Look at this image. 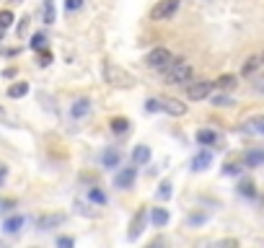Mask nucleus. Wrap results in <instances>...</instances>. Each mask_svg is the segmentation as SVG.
Listing matches in <instances>:
<instances>
[{
  "mask_svg": "<svg viewBox=\"0 0 264 248\" xmlns=\"http://www.w3.org/2000/svg\"><path fill=\"white\" fill-rule=\"evenodd\" d=\"M223 173H225V176H236V173H241V165H238V163H225Z\"/></svg>",
  "mask_w": 264,
  "mask_h": 248,
  "instance_id": "c85d7f7f",
  "label": "nucleus"
},
{
  "mask_svg": "<svg viewBox=\"0 0 264 248\" xmlns=\"http://www.w3.org/2000/svg\"><path fill=\"white\" fill-rule=\"evenodd\" d=\"M109 127H111V132H117V134H124L130 129V122L124 119V117H114L111 122H109Z\"/></svg>",
  "mask_w": 264,
  "mask_h": 248,
  "instance_id": "6ab92c4d",
  "label": "nucleus"
},
{
  "mask_svg": "<svg viewBox=\"0 0 264 248\" xmlns=\"http://www.w3.org/2000/svg\"><path fill=\"white\" fill-rule=\"evenodd\" d=\"M104 78H106V83L114 85V88H132L135 85L132 73H127L124 67L114 65V62H104Z\"/></svg>",
  "mask_w": 264,
  "mask_h": 248,
  "instance_id": "f03ea898",
  "label": "nucleus"
},
{
  "mask_svg": "<svg viewBox=\"0 0 264 248\" xmlns=\"http://www.w3.org/2000/svg\"><path fill=\"white\" fill-rule=\"evenodd\" d=\"M91 114V104H88V98H78L75 104H73V117L75 119H83Z\"/></svg>",
  "mask_w": 264,
  "mask_h": 248,
  "instance_id": "f8f14e48",
  "label": "nucleus"
},
{
  "mask_svg": "<svg viewBox=\"0 0 264 248\" xmlns=\"http://www.w3.org/2000/svg\"><path fill=\"white\" fill-rule=\"evenodd\" d=\"M163 75H166V83H171V85H187L192 81V65L187 60H174L171 57Z\"/></svg>",
  "mask_w": 264,
  "mask_h": 248,
  "instance_id": "f257e3e1",
  "label": "nucleus"
},
{
  "mask_svg": "<svg viewBox=\"0 0 264 248\" xmlns=\"http://www.w3.org/2000/svg\"><path fill=\"white\" fill-rule=\"evenodd\" d=\"M29 93V83H24V81H18V83H13L8 88V96L10 98H24Z\"/></svg>",
  "mask_w": 264,
  "mask_h": 248,
  "instance_id": "dca6fc26",
  "label": "nucleus"
},
{
  "mask_svg": "<svg viewBox=\"0 0 264 248\" xmlns=\"http://www.w3.org/2000/svg\"><path fill=\"white\" fill-rule=\"evenodd\" d=\"M212 88H215V83H210V81H197V83H187V98L189 101H202V98H208L210 93H212Z\"/></svg>",
  "mask_w": 264,
  "mask_h": 248,
  "instance_id": "20e7f679",
  "label": "nucleus"
},
{
  "mask_svg": "<svg viewBox=\"0 0 264 248\" xmlns=\"http://www.w3.org/2000/svg\"><path fill=\"white\" fill-rule=\"evenodd\" d=\"M50 62H52V54H50L47 49H42V52H39V65H42V67H47Z\"/></svg>",
  "mask_w": 264,
  "mask_h": 248,
  "instance_id": "7c9ffc66",
  "label": "nucleus"
},
{
  "mask_svg": "<svg viewBox=\"0 0 264 248\" xmlns=\"http://www.w3.org/2000/svg\"><path fill=\"white\" fill-rule=\"evenodd\" d=\"M16 207V202L13 199H5V202H0V212H8V209H13Z\"/></svg>",
  "mask_w": 264,
  "mask_h": 248,
  "instance_id": "72a5a7b5",
  "label": "nucleus"
},
{
  "mask_svg": "<svg viewBox=\"0 0 264 248\" xmlns=\"http://www.w3.org/2000/svg\"><path fill=\"white\" fill-rule=\"evenodd\" d=\"M57 246H65V248H70V246H73V238H57Z\"/></svg>",
  "mask_w": 264,
  "mask_h": 248,
  "instance_id": "c9c22d12",
  "label": "nucleus"
},
{
  "mask_svg": "<svg viewBox=\"0 0 264 248\" xmlns=\"http://www.w3.org/2000/svg\"><path fill=\"white\" fill-rule=\"evenodd\" d=\"M238 191H241V194H244V197H257V189H254V181H241L238 184Z\"/></svg>",
  "mask_w": 264,
  "mask_h": 248,
  "instance_id": "5701e85b",
  "label": "nucleus"
},
{
  "mask_svg": "<svg viewBox=\"0 0 264 248\" xmlns=\"http://www.w3.org/2000/svg\"><path fill=\"white\" fill-rule=\"evenodd\" d=\"M31 49H37V52L47 49V37H44V34H34V39H31Z\"/></svg>",
  "mask_w": 264,
  "mask_h": 248,
  "instance_id": "b1692460",
  "label": "nucleus"
},
{
  "mask_svg": "<svg viewBox=\"0 0 264 248\" xmlns=\"http://www.w3.org/2000/svg\"><path fill=\"white\" fill-rule=\"evenodd\" d=\"M88 199H91V202H96V205H101V207L106 205V194H104L101 189H96V186H91V191H88Z\"/></svg>",
  "mask_w": 264,
  "mask_h": 248,
  "instance_id": "4be33fe9",
  "label": "nucleus"
},
{
  "mask_svg": "<svg viewBox=\"0 0 264 248\" xmlns=\"http://www.w3.org/2000/svg\"><path fill=\"white\" fill-rule=\"evenodd\" d=\"M171 57H174V54H171L166 47H156V49L148 52L145 65H148V67H153V70H166L168 62H171Z\"/></svg>",
  "mask_w": 264,
  "mask_h": 248,
  "instance_id": "7ed1b4c3",
  "label": "nucleus"
},
{
  "mask_svg": "<svg viewBox=\"0 0 264 248\" xmlns=\"http://www.w3.org/2000/svg\"><path fill=\"white\" fill-rule=\"evenodd\" d=\"M0 117H3V109H0Z\"/></svg>",
  "mask_w": 264,
  "mask_h": 248,
  "instance_id": "a19ab883",
  "label": "nucleus"
},
{
  "mask_svg": "<svg viewBox=\"0 0 264 248\" xmlns=\"http://www.w3.org/2000/svg\"><path fill=\"white\" fill-rule=\"evenodd\" d=\"M158 199H171V184H168V181L160 184V189H158Z\"/></svg>",
  "mask_w": 264,
  "mask_h": 248,
  "instance_id": "cd10ccee",
  "label": "nucleus"
},
{
  "mask_svg": "<svg viewBox=\"0 0 264 248\" xmlns=\"http://www.w3.org/2000/svg\"><path fill=\"white\" fill-rule=\"evenodd\" d=\"M10 24H13V13H10V10H0V26L8 29Z\"/></svg>",
  "mask_w": 264,
  "mask_h": 248,
  "instance_id": "a878e982",
  "label": "nucleus"
},
{
  "mask_svg": "<svg viewBox=\"0 0 264 248\" xmlns=\"http://www.w3.org/2000/svg\"><path fill=\"white\" fill-rule=\"evenodd\" d=\"M259 65H262V57H249L244 62V70H241V73H244V75H254Z\"/></svg>",
  "mask_w": 264,
  "mask_h": 248,
  "instance_id": "412c9836",
  "label": "nucleus"
},
{
  "mask_svg": "<svg viewBox=\"0 0 264 248\" xmlns=\"http://www.w3.org/2000/svg\"><path fill=\"white\" fill-rule=\"evenodd\" d=\"M44 24H54V3L44 0Z\"/></svg>",
  "mask_w": 264,
  "mask_h": 248,
  "instance_id": "393cba45",
  "label": "nucleus"
},
{
  "mask_svg": "<svg viewBox=\"0 0 264 248\" xmlns=\"http://www.w3.org/2000/svg\"><path fill=\"white\" fill-rule=\"evenodd\" d=\"M5 176H8V165H5V163H0V181H3Z\"/></svg>",
  "mask_w": 264,
  "mask_h": 248,
  "instance_id": "e433bc0d",
  "label": "nucleus"
},
{
  "mask_svg": "<svg viewBox=\"0 0 264 248\" xmlns=\"http://www.w3.org/2000/svg\"><path fill=\"white\" fill-rule=\"evenodd\" d=\"M104 168H114V165H119V150L117 148H106L104 150Z\"/></svg>",
  "mask_w": 264,
  "mask_h": 248,
  "instance_id": "2eb2a0df",
  "label": "nucleus"
},
{
  "mask_svg": "<svg viewBox=\"0 0 264 248\" xmlns=\"http://www.w3.org/2000/svg\"><path fill=\"white\" fill-rule=\"evenodd\" d=\"M254 91L264 93V73H259V75L254 78Z\"/></svg>",
  "mask_w": 264,
  "mask_h": 248,
  "instance_id": "2f4dec72",
  "label": "nucleus"
},
{
  "mask_svg": "<svg viewBox=\"0 0 264 248\" xmlns=\"http://www.w3.org/2000/svg\"><path fill=\"white\" fill-rule=\"evenodd\" d=\"M212 104H215V106H231L233 101H231V96H215Z\"/></svg>",
  "mask_w": 264,
  "mask_h": 248,
  "instance_id": "c756f323",
  "label": "nucleus"
},
{
  "mask_svg": "<svg viewBox=\"0 0 264 248\" xmlns=\"http://www.w3.org/2000/svg\"><path fill=\"white\" fill-rule=\"evenodd\" d=\"M189 220H192V222H202V220H205V215H192Z\"/></svg>",
  "mask_w": 264,
  "mask_h": 248,
  "instance_id": "58836bf2",
  "label": "nucleus"
},
{
  "mask_svg": "<svg viewBox=\"0 0 264 248\" xmlns=\"http://www.w3.org/2000/svg\"><path fill=\"white\" fill-rule=\"evenodd\" d=\"M65 8L67 10H78V8H83V0H65Z\"/></svg>",
  "mask_w": 264,
  "mask_h": 248,
  "instance_id": "473e14b6",
  "label": "nucleus"
},
{
  "mask_svg": "<svg viewBox=\"0 0 264 248\" xmlns=\"http://www.w3.org/2000/svg\"><path fill=\"white\" fill-rule=\"evenodd\" d=\"M26 31H29V16H24V18H21V24L16 26V34H18V39H21V37H26Z\"/></svg>",
  "mask_w": 264,
  "mask_h": 248,
  "instance_id": "bb28decb",
  "label": "nucleus"
},
{
  "mask_svg": "<svg viewBox=\"0 0 264 248\" xmlns=\"http://www.w3.org/2000/svg\"><path fill=\"white\" fill-rule=\"evenodd\" d=\"M179 10V0H158L156 3V8L151 10V18L153 21H166V18H171Z\"/></svg>",
  "mask_w": 264,
  "mask_h": 248,
  "instance_id": "39448f33",
  "label": "nucleus"
},
{
  "mask_svg": "<svg viewBox=\"0 0 264 248\" xmlns=\"http://www.w3.org/2000/svg\"><path fill=\"white\" fill-rule=\"evenodd\" d=\"M151 220H153L156 228H163V225L168 222V212H166L163 207H156V209L151 212Z\"/></svg>",
  "mask_w": 264,
  "mask_h": 248,
  "instance_id": "f3484780",
  "label": "nucleus"
},
{
  "mask_svg": "<svg viewBox=\"0 0 264 248\" xmlns=\"http://www.w3.org/2000/svg\"><path fill=\"white\" fill-rule=\"evenodd\" d=\"M132 161H135V165H145L151 161V148H148V145H137L135 153H132Z\"/></svg>",
  "mask_w": 264,
  "mask_h": 248,
  "instance_id": "9b49d317",
  "label": "nucleus"
},
{
  "mask_svg": "<svg viewBox=\"0 0 264 248\" xmlns=\"http://www.w3.org/2000/svg\"><path fill=\"white\" fill-rule=\"evenodd\" d=\"M62 222H65L62 212H52V215H42L37 220V228L39 230H52V228H57V225H62Z\"/></svg>",
  "mask_w": 264,
  "mask_h": 248,
  "instance_id": "6e6552de",
  "label": "nucleus"
},
{
  "mask_svg": "<svg viewBox=\"0 0 264 248\" xmlns=\"http://www.w3.org/2000/svg\"><path fill=\"white\" fill-rule=\"evenodd\" d=\"M3 37H5V29H3V26H0V41H3Z\"/></svg>",
  "mask_w": 264,
  "mask_h": 248,
  "instance_id": "ea45409f",
  "label": "nucleus"
},
{
  "mask_svg": "<svg viewBox=\"0 0 264 248\" xmlns=\"http://www.w3.org/2000/svg\"><path fill=\"white\" fill-rule=\"evenodd\" d=\"M254 129H257V132H262V134H264V119H259V122H257V127H254Z\"/></svg>",
  "mask_w": 264,
  "mask_h": 248,
  "instance_id": "4c0bfd02",
  "label": "nucleus"
},
{
  "mask_svg": "<svg viewBox=\"0 0 264 248\" xmlns=\"http://www.w3.org/2000/svg\"><path fill=\"white\" fill-rule=\"evenodd\" d=\"M236 83H238L236 75H220V78L215 81V88H220V91H233Z\"/></svg>",
  "mask_w": 264,
  "mask_h": 248,
  "instance_id": "4468645a",
  "label": "nucleus"
},
{
  "mask_svg": "<svg viewBox=\"0 0 264 248\" xmlns=\"http://www.w3.org/2000/svg\"><path fill=\"white\" fill-rule=\"evenodd\" d=\"M135 176H137L135 168H124V171H119L117 178H114V186L117 189H130L135 184Z\"/></svg>",
  "mask_w": 264,
  "mask_h": 248,
  "instance_id": "1a4fd4ad",
  "label": "nucleus"
},
{
  "mask_svg": "<svg viewBox=\"0 0 264 248\" xmlns=\"http://www.w3.org/2000/svg\"><path fill=\"white\" fill-rule=\"evenodd\" d=\"M160 111H166V114H171V117H184L187 104H181L179 98H163L160 101Z\"/></svg>",
  "mask_w": 264,
  "mask_h": 248,
  "instance_id": "0eeeda50",
  "label": "nucleus"
},
{
  "mask_svg": "<svg viewBox=\"0 0 264 248\" xmlns=\"http://www.w3.org/2000/svg\"><path fill=\"white\" fill-rule=\"evenodd\" d=\"M212 163V153L210 150H202V153H197L194 155V161H192V171H205Z\"/></svg>",
  "mask_w": 264,
  "mask_h": 248,
  "instance_id": "9d476101",
  "label": "nucleus"
},
{
  "mask_svg": "<svg viewBox=\"0 0 264 248\" xmlns=\"http://www.w3.org/2000/svg\"><path fill=\"white\" fill-rule=\"evenodd\" d=\"M3 228H5V233H18L21 228H24V217H21V215L8 217V220L3 222Z\"/></svg>",
  "mask_w": 264,
  "mask_h": 248,
  "instance_id": "a211bd4d",
  "label": "nucleus"
},
{
  "mask_svg": "<svg viewBox=\"0 0 264 248\" xmlns=\"http://www.w3.org/2000/svg\"><path fill=\"white\" fill-rule=\"evenodd\" d=\"M145 109H148V111H160V101H148Z\"/></svg>",
  "mask_w": 264,
  "mask_h": 248,
  "instance_id": "f704fd0d",
  "label": "nucleus"
},
{
  "mask_svg": "<svg viewBox=\"0 0 264 248\" xmlns=\"http://www.w3.org/2000/svg\"><path fill=\"white\" fill-rule=\"evenodd\" d=\"M244 163L249 168H257V165H264V150H249L244 155Z\"/></svg>",
  "mask_w": 264,
  "mask_h": 248,
  "instance_id": "ddd939ff",
  "label": "nucleus"
},
{
  "mask_svg": "<svg viewBox=\"0 0 264 248\" xmlns=\"http://www.w3.org/2000/svg\"><path fill=\"white\" fill-rule=\"evenodd\" d=\"M197 142H200V145H215V142H217V134H215L212 129H200V132H197Z\"/></svg>",
  "mask_w": 264,
  "mask_h": 248,
  "instance_id": "aec40b11",
  "label": "nucleus"
},
{
  "mask_svg": "<svg viewBox=\"0 0 264 248\" xmlns=\"http://www.w3.org/2000/svg\"><path fill=\"white\" fill-rule=\"evenodd\" d=\"M145 222H148V209L140 207V209L135 212L132 222H130V233H127V238H130V241H137V238H140V233L145 230Z\"/></svg>",
  "mask_w": 264,
  "mask_h": 248,
  "instance_id": "423d86ee",
  "label": "nucleus"
}]
</instances>
